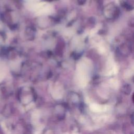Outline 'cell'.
Instances as JSON below:
<instances>
[{
  "instance_id": "1",
  "label": "cell",
  "mask_w": 134,
  "mask_h": 134,
  "mask_svg": "<svg viewBox=\"0 0 134 134\" xmlns=\"http://www.w3.org/2000/svg\"><path fill=\"white\" fill-rule=\"evenodd\" d=\"M27 8L33 12L36 15H47L51 14L53 11L52 6L46 2L28 3Z\"/></svg>"
},
{
  "instance_id": "2",
  "label": "cell",
  "mask_w": 134,
  "mask_h": 134,
  "mask_svg": "<svg viewBox=\"0 0 134 134\" xmlns=\"http://www.w3.org/2000/svg\"><path fill=\"white\" fill-rule=\"evenodd\" d=\"M27 2V3H36V2H38L39 0H25Z\"/></svg>"
},
{
  "instance_id": "3",
  "label": "cell",
  "mask_w": 134,
  "mask_h": 134,
  "mask_svg": "<svg viewBox=\"0 0 134 134\" xmlns=\"http://www.w3.org/2000/svg\"><path fill=\"white\" fill-rule=\"evenodd\" d=\"M133 100H134V95H133Z\"/></svg>"
}]
</instances>
